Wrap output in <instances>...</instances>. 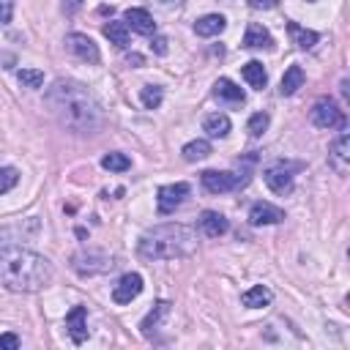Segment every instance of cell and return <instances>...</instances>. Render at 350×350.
<instances>
[{"label": "cell", "mask_w": 350, "mask_h": 350, "mask_svg": "<svg viewBox=\"0 0 350 350\" xmlns=\"http://www.w3.org/2000/svg\"><path fill=\"white\" fill-rule=\"evenodd\" d=\"M309 120L317 126V129H345L347 126V118H345V109L334 101V98H328V96H323V98H317L314 104H312V109H309Z\"/></svg>", "instance_id": "cell-4"}, {"label": "cell", "mask_w": 350, "mask_h": 350, "mask_svg": "<svg viewBox=\"0 0 350 350\" xmlns=\"http://www.w3.org/2000/svg\"><path fill=\"white\" fill-rule=\"evenodd\" d=\"M123 22H126L129 30H134L139 36H153L156 33V22H153V16L145 8H129L123 14Z\"/></svg>", "instance_id": "cell-14"}, {"label": "cell", "mask_w": 350, "mask_h": 350, "mask_svg": "<svg viewBox=\"0 0 350 350\" xmlns=\"http://www.w3.org/2000/svg\"><path fill=\"white\" fill-rule=\"evenodd\" d=\"M142 293V276L139 273H123L118 284L112 287V301L115 304H131Z\"/></svg>", "instance_id": "cell-11"}, {"label": "cell", "mask_w": 350, "mask_h": 350, "mask_svg": "<svg viewBox=\"0 0 350 350\" xmlns=\"http://www.w3.org/2000/svg\"><path fill=\"white\" fill-rule=\"evenodd\" d=\"M309 3H314V0H309Z\"/></svg>", "instance_id": "cell-36"}, {"label": "cell", "mask_w": 350, "mask_h": 350, "mask_svg": "<svg viewBox=\"0 0 350 350\" xmlns=\"http://www.w3.org/2000/svg\"><path fill=\"white\" fill-rule=\"evenodd\" d=\"M328 167L336 175H347L350 170V134L342 129V134L328 145Z\"/></svg>", "instance_id": "cell-8"}, {"label": "cell", "mask_w": 350, "mask_h": 350, "mask_svg": "<svg viewBox=\"0 0 350 350\" xmlns=\"http://www.w3.org/2000/svg\"><path fill=\"white\" fill-rule=\"evenodd\" d=\"M131 63H134V66H142V57H139V55H129V66H131Z\"/></svg>", "instance_id": "cell-35"}, {"label": "cell", "mask_w": 350, "mask_h": 350, "mask_svg": "<svg viewBox=\"0 0 350 350\" xmlns=\"http://www.w3.org/2000/svg\"><path fill=\"white\" fill-rule=\"evenodd\" d=\"M268 120H271V118H268L265 112H254V115L249 118V126H246L249 134H252V137H262L265 129H268Z\"/></svg>", "instance_id": "cell-30"}, {"label": "cell", "mask_w": 350, "mask_h": 350, "mask_svg": "<svg viewBox=\"0 0 350 350\" xmlns=\"http://www.w3.org/2000/svg\"><path fill=\"white\" fill-rule=\"evenodd\" d=\"M249 221H252L254 227L279 224V221H284V211L276 208V205H271V202H265V200H260V202H254V205L249 208Z\"/></svg>", "instance_id": "cell-12"}, {"label": "cell", "mask_w": 350, "mask_h": 350, "mask_svg": "<svg viewBox=\"0 0 350 350\" xmlns=\"http://www.w3.org/2000/svg\"><path fill=\"white\" fill-rule=\"evenodd\" d=\"M224 27H227V19H224L221 14H205V16H200V19L194 22V33H197L200 38L219 36Z\"/></svg>", "instance_id": "cell-16"}, {"label": "cell", "mask_w": 350, "mask_h": 350, "mask_svg": "<svg viewBox=\"0 0 350 350\" xmlns=\"http://www.w3.org/2000/svg\"><path fill=\"white\" fill-rule=\"evenodd\" d=\"M304 68L298 66V63H293L284 74H282V82H279V93L282 96H293V93H298V88H304Z\"/></svg>", "instance_id": "cell-19"}, {"label": "cell", "mask_w": 350, "mask_h": 350, "mask_svg": "<svg viewBox=\"0 0 350 350\" xmlns=\"http://www.w3.org/2000/svg\"><path fill=\"white\" fill-rule=\"evenodd\" d=\"M63 44H66V49H68L77 60H82V63H98V60H101L96 41H93L90 36H85V33H68Z\"/></svg>", "instance_id": "cell-7"}, {"label": "cell", "mask_w": 350, "mask_h": 350, "mask_svg": "<svg viewBox=\"0 0 350 350\" xmlns=\"http://www.w3.org/2000/svg\"><path fill=\"white\" fill-rule=\"evenodd\" d=\"M14 14V0H0V22H11Z\"/></svg>", "instance_id": "cell-32"}, {"label": "cell", "mask_w": 350, "mask_h": 350, "mask_svg": "<svg viewBox=\"0 0 350 350\" xmlns=\"http://www.w3.org/2000/svg\"><path fill=\"white\" fill-rule=\"evenodd\" d=\"M241 301H243V306H249V309H260V306H268V304L273 301V293H271L265 284H254V287H249V290L241 295Z\"/></svg>", "instance_id": "cell-20"}, {"label": "cell", "mask_w": 350, "mask_h": 350, "mask_svg": "<svg viewBox=\"0 0 350 350\" xmlns=\"http://www.w3.org/2000/svg\"><path fill=\"white\" fill-rule=\"evenodd\" d=\"M104 36L109 38V44H115L120 49L129 46V27H126V22H107L104 25Z\"/></svg>", "instance_id": "cell-23"}, {"label": "cell", "mask_w": 350, "mask_h": 350, "mask_svg": "<svg viewBox=\"0 0 350 350\" xmlns=\"http://www.w3.org/2000/svg\"><path fill=\"white\" fill-rule=\"evenodd\" d=\"M230 129H232V123H230V118H227L224 112H211V115L202 120V131H205L208 137H213V139L227 137Z\"/></svg>", "instance_id": "cell-17"}, {"label": "cell", "mask_w": 350, "mask_h": 350, "mask_svg": "<svg viewBox=\"0 0 350 350\" xmlns=\"http://www.w3.org/2000/svg\"><path fill=\"white\" fill-rule=\"evenodd\" d=\"M52 282V262L25 246H0V284L14 293H36Z\"/></svg>", "instance_id": "cell-2"}, {"label": "cell", "mask_w": 350, "mask_h": 350, "mask_svg": "<svg viewBox=\"0 0 350 350\" xmlns=\"http://www.w3.org/2000/svg\"><path fill=\"white\" fill-rule=\"evenodd\" d=\"M44 101L49 104L52 115L57 118L60 126L79 131V134H93L101 129L104 123V112L101 104L96 101V96L74 79H55L52 88L46 90Z\"/></svg>", "instance_id": "cell-1"}, {"label": "cell", "mask_w": 350, "mask_h": 350, "mask_svg": "<svg viewBox=\"0 0 350 350\" xmlns=\"http://www.w3.org/2000/svg\"><path fill=\"white\" fill-rule=\"evenodd\" d=\"M211 96H213L219 104H224V107H243V101H246L243 88H238V85H235L232 79H227V77H221V79L213 82Z\"/></svg>", "instance_id": "cell-10"}, {"label": "cell", "mask_w": 350, "mask_h": 350, "mask_svg": "<svg viewBox=\"0 0 350 350\" xmlns=\"http://www.w3.org/2000/svg\"><path fill=\"white\" fill-rule=\"evenodd\" d=\"M189 197V183H167V186H159V194H156V208L161 216L172 213L183 200Z\"/></svg>", "instance_id": "cell-9"}, {"label": "cell", "mask_w": 350, "mask_h": 350, "mask_svg": "<svg viewBox=\"0 0 350 350\" xmlns=\"http://www.w3.org/2000/svg\"><path fill=\"white\" fill-rule=\"evenodd\" d=\"M161 98H164V93H161L159 85H145V88L139 90V101H142L145 109H156V107L161 104Z\"/></svg>", "instance_id": "cell-27"}, {"label": "cell", "mask_w": 350, "mask_h": 350, "mask_svg": "<svg viewBox=\"0 0 350 350\" xmlns=\"http://www.w3.org/2000/svg\"><path fill=\"white\" fill-rule=\"evenodd\" d=\"M202 180V189L211 191V194H224V191H235V189H243L249 183V172L243 175H235V172H221V170H205L200 175Z\"/></svg>", "instance_id": "cell-5"}, {"label": "cell", "mask_w": 350, "mask_h": 350, "mask_svg": "<svg viewBox=\"0 0 350 350\" xmlns=\"http://www.w3.org/2000/svg\"><path fill=\"white\" fill-rule=\"evenodd\" d=\"M180 153H183L186 161H202V159L211 156V142L208 139H191V142L183 145Z\"/></svg>", "instance_id": "cell-24"}, {"label": "cell", "mask_w": 350, "mask_h": 350, "mask_svg": "<svg viewBox=\"0 0 350 350\" xmlns=\"http://www.w3.org/2000/svg\"><path fill=\"white\" fill-rule=\"evenodd\" d=\"M287 33H290V38H293V44L298 46V49H312L314 44H317V33L314 30H306V27H301L298 22H287Z\"/></svg>", "instance_id": "cell-21"}, {"label": "cell", "mask_w": 350, "mask_h": 350, "mask_svg": "<svg viewBox=\"0 0 350 350\" xmlns=\"http://www.w3.org/2000/svg\"><path fill=\"white\" fill-rule=\"evenodd\" d=\"M167 312H170V301H159V304H156V306H153V309L145 314V320L139 323L142 334H145V336H150V331H153V328L161 323V317H164Z\"/></svg>", "instance_id": "cell-25"}, {"label": "cell", "mask_w": 350, "mask_h": 350, "mask_svg": "<svg viewBox=\"0 0 350 350\" xmlns=\"http://www.w3.org/2000/svg\"><path fill=\"white\" fill-rule=\"evenodd\" d=\"M19 347V336L16 334H3L0 336V350H16Z\"/></svg>", "instance_id": "cell-31"}, {"label": "cell", "mask_w": 350, "mask_h": 350, "mask_svg": "<svg viewBox=\"0 0 350 350\" xmlns=\"http://www.w3.org/2000/svg\"><path fill=\"white\" fill-rule=\"evenodd\" d=\"M252 8H257V11H268V8H273L279 0H246Z\"/></svg>", "instance_id": "cell-33"}, {"label": "cell", "mask_w": 350, "mask_h": 350, "mask_svg": "<svg viewBox=\"0 0 350 350\" xmlns=\"http://www.w3.org/2000/svg\"><path fill=\"white\" fill-rule=\"evenodd\" d=\"M101 167L109 172H126L131 167V159L126 153H104L101 156Z\"/></svg>", "instance_id": "cell-26"}, {"label": "cell", "mask_w": 350, "mask_h": 350, "mask_svg": "<svg viewBox=\"0 0 350 350\" xmlns=\"http://www.w3.org/2000/svg\"><path fill=\"white\" fill-rule=\"evenodd\" d=\"M241 74H243V79L249 82V88H254V90H262V88L268 85V74H265V68H262L260 60H249V63L241 68Z\"/></svg>", "instance_id": "cell-22"}, {"label": "cell", "mask_w": 350, "mask_h": 350, "mask_svg": "<svg viewBox=\"0 0 350 350\" xmlns=\"http://www.w3.org/2000/svg\"><path fill=\"white\" fill-rule=\"evenodd\" d=\"M301 164H284V161H279V164H271L262 172V178H265V183H268V189L273 194H290L293 186H295V170Z\"/></svg>", "instance_id": "cell-6"}, {"label": "cell", "mask_w": 350, "mask_h": 350, "mask_svg": "<svg viewBox=\"0 0 350 350\" xmlns=\"http://www.w3.org/2000/svg\"><path fill=\"white\" fill-rule=\"evenodd\" d=\"M271 44H273V38H271V33L262 25L252 22L246 27V33H243V46L246 49H262V46H271Z\"/></svg>", "instance_id": "cell-18"}, {"label": "cell", "mask_w": 350, "mask_h": 350, "mask_svg": "<svg viewBox=\"0 0 350 350\" xmlns=\"http://www.w3.org/2000/svg\"><path fill=\"white\" fill-rule=\"evenodd\" d=\"M19 183V170L16 167H0V194L11 191Z\"/></svg>", "instance_id": "cell-29"}, {"label": "cell", "mask_w": 350, "mask_h": 350, "mask_svg": "<svg viewBox=\"0 0 350 350\" xmlns=\"http://www.w3.org/2000/svg\"><path fill=\"white\" fill-rule=\"evenodd\" d=\"M150 46H153L159 55H167V38H161V36H159V38H153V44H150Z\"/></svg>", "instance_id": "cell-34"}, {"label": "cell", "mask_w": 350, "mask_h": 350, "mask_svg": "<svg viewBox=\"0 0 350 350\" xmlns=\"http://www.w3.org/2000/svg\"><path fill=\"white\" fill-rule=\"evenodd\" d=\"M66 328H68V336L74 345H82L88 339V309L85 306H74L68 314H66Z\"/></svg>", "instance_id": "cell-13"}, {"label": "cell", "mask_w": 350, "mask_h": 350, "mask_svg": "<svg viewBox=\"0 0 350 350\" xmlns=\"http://www.w3.org/2000/svg\"><path fill=\"white\" fill-rule=\"evenodd\" d=\"M197 227H200L202 235H208V238H219V235H224V232L230 230V221H227L219 211H202L200 219H197Z\"/></svg>", "instance_id": "cell-15"}, {"label": "cell", "mask_w": 350, "mask_h": 350, "mask_svg": "<svg viewBox=\"0 0 350 350\" xmlns=\"http://www.w3.org/2000/svg\"><path fill=\"white\" fill-rule=\"evenodd\" d=\"M16 79L22 82V88H41L44 85V71H38V68H19Z\"/></svg>", "instance_id": "cell-28"}, {"label": "cell", "mask_w": 350, "mask_h": 350, "mask_svg": "<svg viewBox=\"0 0 350 350\" xmlns=\"http://www.w3.org/2000/svg\"><path fill=\"white\" fill-rule=\"evenodd\" d=\"M194 252H197V232L186 224H172V221L148 230L137 243V254L148 262L178 260Z\"/></svg>", "instance_id": "cell-3"}]
</instances>
